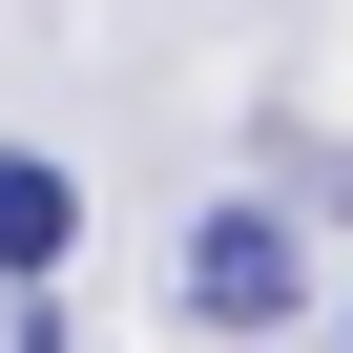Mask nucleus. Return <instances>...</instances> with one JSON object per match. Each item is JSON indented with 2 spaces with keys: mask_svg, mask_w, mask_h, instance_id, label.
Here are the masks:
<instances>
[{
  "mask_svg": "<svg viewBox=\"0 0 353 353\" xmlns=\"http://www.w3.org/2000/svg\"><path fill=\"white\" fill-rule=\"evenodd\" d=\"M291 291H312V270H291L270 208H208V229H188V312H208V332H270Z\"/></svg>",
  "mask_w": 353,
  "mask_h": 353,
  "instance_id": "f257e3e1",
  "label": "nucleus"
},
{
  "mask_svg": "<svg viewBox=\"0 0 353 353\" xmlns=\"http://www.w3.org/2000/svg\"><path fill=\"white\" fill-rule=\"evenodd\" d=\"M63 250H83V188H63V166H42V145H0V270H21V291H42Z\"/></svg>",
  "mask_w": 353,
  "mask_h": 353,
  "instance_id": "f03ea898",
  "label": "nucleus"
}]
</instances>
